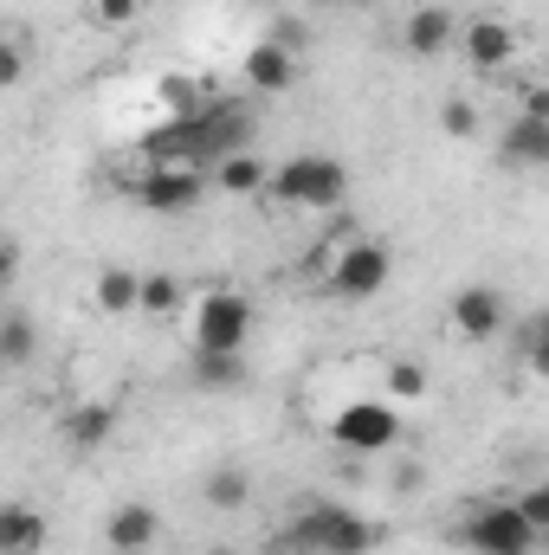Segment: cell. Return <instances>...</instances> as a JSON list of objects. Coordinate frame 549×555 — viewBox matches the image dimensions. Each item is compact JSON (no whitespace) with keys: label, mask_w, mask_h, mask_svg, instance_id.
Instances as JSON below:
<instances>
[{"label":"cell","mask_w":549,"mask_h":555,"mask_svg":"<svg viewBox=\"0 0 549 555\" xmlns=\"http://www.w3.org/2000/svg\"><path fill=\"white\" fill-rule=\"evenodd\" d=\"M111 433H117V408H111V401H85V408H72V414H65V439H72L78 452L111 446Z\"/></svg>","instance_id":"cell-16"},{"label":"cell","mask_w":549,"mask_h":555,"mask_svg":"<svg viewBox=\"0 0 549 555\" xmlns=\"http://www.w3.org/2000/svg\"><path fill=\"white\" fill-rule=\"evenodd\" d=\"M459 52H465V65H472V72L505 78V72L518 65L524 39H518V26H511L505 13H472V20H459Z\"/></svg>","instance_id":"cell-8"},{"label":"cell","mask_w":549,"mask_h":555,"mask_svg":"<svg viewBox=\"0 0 549 555\" xmlns=\"http://www.w3.org/2000/svg\"><path fill=\"white\" fill-rule=\"evenodd\" d=\"M524 362L549 382V310H537V317L524 323Z\"/></svg>","instance_id":"cell-25"},{"label":"cell","mask_w":549,"mask_h":555,"mask_svg":"<svg viewBox=\"0 0 549 555\" xmlns=\"http://www.w3.org/2000/svg\"><path fill=\"white\" fill-rule=\"evenodd\" d=\"M388 401H426V369L420 362H388Z\"/></svg>","instance_id":"cell-23"},{"label":"cell","mask_w":549,"mask_h":555,"mask_svg":"<svg viewBox=\"0 0 549 555\" xmlns=\"http://www.w3.org/2000/svg\"><path fill=\"white\" fill-rule=\"evenodd\" d=\"M272 555H317V550H304V543H284V537H278V550Z\"/></svg>","instance_id":"cell-31"},{"label":"cell","mask_w":549,"mask_h":555,"mask_svg":"<svg viewBox=\"0 0 549 555\" xmlns=\"http://www.w3.org/2000/svg\"><path fill=\"white\" fill-rule=\"evenodd\" d=\"M498 155L511 162V168H549V117H511L505 124V137H498Z\"/></svg>","instance_id":"cell-14"},{"label":"cell","mask_w":549,"mask_h":555,"mask_svg":"<svg viewBox=\"0 0 549 555\" xmlns=\"http://www.w3.org/2000/svg\"><path fill=\"white\" fill-rule=\"evenodd\" d=\"M155 537H162V511L142 504V498L117 504V511L104 517V550L111 555H149L155 550Z\"/></svg>","instance_id":"cell-10"},{"label":"cell","mask_w":549,"mask_h":555,"mask_svg":"<svg viewBox=\"0 0 549 555\" xmlns=\"http://www.w3.org/2000/svg\"><path fill=\"white\" fill-rule=\"evenodd\" d=\"M91 297H98L104 317H124V310H137L142 304V272H130V266H104L98 284H91Z\"/></svg>","instance_id":"cell-18"},{"label":"cell","mask_w":549,"mask_h":555,"mask_svg":"<svg viewBox=\"0 0 549 555\" xmlns=\"http://www.w3.org/2000/svg\"><path fill=\"white\" fill-rule=\"evenodd\" d=\"M33 349H39L33 317H26V310H7V323H0V362H7V369H26Z\"/></svg>","instance_id":"cell-21"},{"label":"cell","mask_w":549,"mask_h":555,"mask_svg":"<svg viewBox=\"0 0 549 555\" xmlns=\"http://www.w3.org/2000/svg\"><path fill=\"white\" fill-rule=\"evenodd\" d=\"M137 310H149V317H175V310H181V278L175 272H142V304Z\"/></svg>","instance_id":"cell-22"},{"label":"cell","mask_w":549,"mask_h":555,"mask_svg":"<svg viewBox=\"0 0 549 555\" xmlns=\"http://www.w3.org/2000/svg\"><path fill=\"white\" fill-rule=\"evenodd\" d=\"M439 130H446L452 142L478 137V104H465V98H446V104H439Z\"/></svg>","instance_id":"cell-24"},{"label":"cell","mask_w":549,"mask_h":555,"mask_svg":"<svg viewBox=\"0 0 549 555\" xmlns=\"http://www.w3.org/2000/svg\"><path fill=\"white\" fill-rule=\"evenodd\" d=\"M272 168L259 149H240V155H227L220 168H214V188L220 194H233V201H253V194H272Z\"/></svg>","instance_id":"cell-13"},{"label":"cell","mask_w":549,"mask_h":555,"mask_svg":"<svg viewBox=\"0 0 549 555\" xmlns=\"http://www.w3.org/2000/svg\"><path fill=\"white\" fill-rule=\"evenodd\" d=\"M207 181H214V175H207V168H188V162H142V175H130V194H137L149 214L181 220V214L201 207Z\"/></svg>","instance_id":"cell-6"},{"label":"cell","mask_w":549,"mask_h":555,"mask_svg":"<svg viewBox=\"0 0 549 555\" xmlns=\"http://www.w3.org/2000/svg\"><path fill=\"white\" fill-rule=\"evenodd\" d=\"M544 550H549V537H544Z\"/></svg>","instance_id":"cell-34"},{"label":"cell","mask_w":549,"mask_h":555,"mask_svg":"<svg viewBox=\"0 0 549 555\" xmlns=\"http://www.w3.org/2000/svg\"><path fill=\"white\" fill-rule=\"evenodd\" d=\"M388 278H395V253H388L382 240H369V233H356V227L343 220L336 253H330V266H323V284H330L336 297H349V304H369V297H382V291H388Z\"/></svg>","instance_id":"cell-3"},{"label":"cell","mask_w":549,"mask_h":555,"mask_svg":"<svg viewBox=\"0 0 549 555\" xmlns=\"http://www.w3.org/2000/svg\"><path fill=\"white\" fill-rule=\"evenodd\" d=\"M272 201L284 207H304V214H330V207H343L349 201V168L336 162V155H284L272 168Z\"/></svg>","instance_id":"cell-4"},{"label":"cell","mask_w":549,"mask_h":555,"mask_svg":"<svg viewBox=\"0 0 549 555\" xmlns=\"http://www.w3.org/2000/svg\"><path fill=\"white\" fill-rule=\"evenodd\" d=\"M452 543L472 550V555H537L544 550V530L524 517L518 498H505V504H478V511L452 530Z\"/></svg>","instance_id":"cell-5"},{"label":"cell","mask_w":549,"mask_h":555,"mask_svg":"<svg viewBox=\"0 0 549 555\" xmlns=\"http://www.w3.org/2000/svg\"><path fill=\"white\" fill-rule=\"evenodd\" d=\"M395 439H401V414H395L388 395L382 401H349V408H336V420H330V446H343L356 459H375Z\"/></svg>","instance_id":"cell-7"},{"label":"cell","mask_w":549,"mask_h":555,"mask_svg":"<svg viewBox=\"0 0 549 555\" xmlns=\"http://www.w3.org/2000/svg\"><path fill=\"white\" fill-rule=\"evenodd\" d=\"M155 98H162V111H168V117H194V111H207V104H214V78L168 72V78L155 85Z\"/></svg>","instance_id":"cell-17"},{"label":"cell","mask_w":549,"mask_h":555,"mask_svg":"<svg viewBox=\"0 0 549 555\" xmlns=\"http://www.w3.org/2000/svg\"><path fill=\"white\" fill-rule=\"evenodd\" d=\"M518 504H524V517H531V524H537V530L549 537V478L524 485V491H518Z\"/></svg>","instance_id":"cell-26"},{"label":"cell","mask_w":549,"mask_h":555,"mask_svg":"<svg viewBox=\"0 0 549 555\" xmlns=\"http://www.w3.org/2000/svg\"><path fill=\"white\" fill-rule=\"evenodd\" d=\"M46 537H52L46 511H33V504H20V498L0 504V555H39Z\"/></svg>","instance_id":"cell-15"},{"label":"cell","mask_w":549,"mask_h":555,"mask_svg":"<svg viewBox=\"0 0 549 555\" xmlns=\"http://www.w3.org/2000/svg\"><path fill=\"white\" fill-rule=\"evenodd\" d=\"M240 382H246V356H207V349H194V388L233 395Z\"/></svg>","instance_id":"cell-19"},{"label":"cell","mask_w":549,"mask_h":555,"mask_svg":"<svg viewBox=\"0 0 549 555\" xmlns=\"http://www.w3.org/2000/svg\"><path fill=\"white\" fill-rule=\"evenodd\" d=\"M297 65H304V59H297L284 39H272V33H266V39H253V46H246V59H240L246 85H253L259 98H284V91L297 85Z\"/></svg>","instance_id":"cell-9"},{"label":"cell","mask_w":549,"mask_h":555,"mask_svg":"<svg viewBox=\"0 0 549 555\" xmlns=\"http://www.w3.org/2000/svg\"><path fill=\"white\" fill-rule=\"evenodd\" d=\"M349 7H375V0H349Z\"/></svg>","instance_id":"cell-32"},{"label":"cell","mask_w":549,"mask_h":555,"mask_svg":"<svg viewBox=\"0 0 549 555\" xmlns=\"http://www.w3.org/2000/svg\"><path fill=\"white\" fill-rule=\"evenodd\" d=\"M201 498H207V511H246L253 504V478L240 465H220V472H207Z\"/></svg>","instance_id":"cell-20"},{"label":"cell","mask_w":549,"mask_h":555,"mask_svg":"<svg viewBox=\"0 0 549 555\" xmlns=\"http://www.w3.org/2000/svg\"><path fill=\"white\" fill-rule=\"evenodd\" d=\"M284 543H304V550H317V555H369L375 543H382V524H369V517L349 511V504L310 498V504L291 511Z\"/></svg>","instance_id":"cell-1"},{"label":"cell","mask_w":549,"mask_h":555,"mask_svg":"<svg viewBox=\"0 0 549 555\" xmlns=\"http://www.w3.org/2000/svg\"><path fill=\"white\" fill-rule=\"evenodd\" d=\"M20 78H26V52H20V39H7V46H0V85L13 91Z\"/></svg>","instance_id":"cell-28"},{"label":"cell","mask_w":549,"mask_h":555,"mask_svg":"<svg viewBox=\"0 0 549 555\" xmlns=\"http://www.w3.org/2000/svg\"><path fill=\"white\" fill-rule=\"evenodd\" d=\"M253 323H259V310H253V297L233 291V284H207V291L188 304V336H194V349H207V356H246Z\"/></svg>","instance_id":"cell-2"},{"label":"cell","mask_w":549,"mask_h":555,"mask_svg":"<svg viewBox=\"0 0 549 555\" xmlns=\"http://www.w3.org/2000/svg\"><path fill=\"white\" fill-rule=\"evenodd\" d=\"M452 330H459L465 343H491V336L505 330V297H498L491 284H465V291L452 297Z\"/></svg>","instance_id":"cell-11"},{"label":"cell","mask_w":549,"mask_h":555,"mask_svg":"<svg viewBox=\"0 0 549 555\" xmlns=\"http://www.w3.org/2000/svg\"><path fill=\"white\" fill-rule=\"evenodd\" d=\"M13 278H20V240L0 246V284H13Z\"/></svg>","instance_id":"cell-30"},{"label":"cell","mask_w":549,"mask_h":555,"mask_svg":"<svg viewBox=\"0 0 549 555\" xmlns=\"http://www.w3.org/2000/svg\"><path fill=\"white\" fill-rule=\"evenodd\" d=\"M142 13V0H91V20L98 26H130Z\"/></svg>","instance_id":"cell-27"},{"label":"cell","mask_w":549,"mask_h":555,"mask_svg":"<svg viewBox=\"0 0 549 555\" xmlns=\"http://www.w3.org/2000/svg\"><path fill=\"white\" fill-rule=\"evenodd\" d=\"M317 7H330V0H317Z\"/></svg>","instance_id":"cell-33"},{"label":"cell","mask_w":549,"mask_h":555,"mask_svg":"<svg viewBox=\"0 0 549 555\" xmlns=\"http://www.w3.org/2000/svg\"><path fill=\"white\" fill-rule=\"evenodd\" d=\"M272 39H284V46H291V52L304 59V46H310V26H304V20H278V26H272Z\"/></svg>","instance_id":"cell-29"},{"label":"cell","mask_w":549,"mask_h":555,"mask_svg":"<svg viewBox=\"0 0 549 555\" xmlns=\"http://www.w3.org/2000/svg\"><path fill=\"white\" fill-rule=\"evenodd\" d=\"M401 46H408L413 59H439V52L459 46V20L446 7H413L408 26H401Z\"/></svg>","instance_id":"cell-12"}]
</instances>
